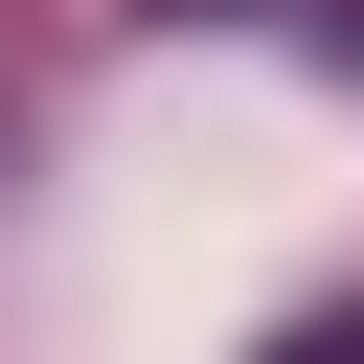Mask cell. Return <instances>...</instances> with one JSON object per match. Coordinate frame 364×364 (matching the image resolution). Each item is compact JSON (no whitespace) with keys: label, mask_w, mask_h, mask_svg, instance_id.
Masks as SVG:
<instances>
[{"label":"cell","mask_w":364,"mask_h":364,"mask_svg":"<svg viewBox=\"0 0 364 364\" xmlns=\"http://www.w3.org/2000/svg\"><path fill=\"white\" fill-rule=\"evenodd\" d=\"M296 364H364V318H318V341H296Z\"/></svg>","instance_id":"cell-1"}]
</instances>
